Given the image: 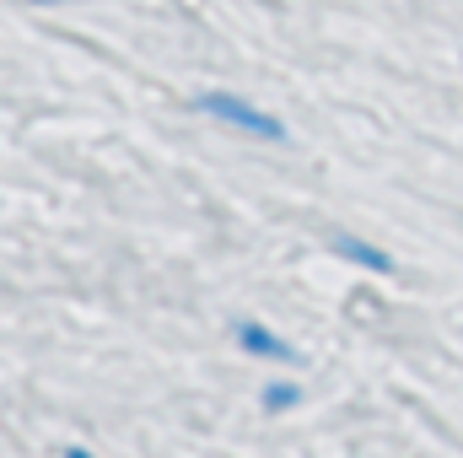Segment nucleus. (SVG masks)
Returning <instances> with one entry per match:
<instances>
[{
  "instance_id": "obj_1",
  "label": "nucleus",
  "mask_w": 463,
  "mask_h": 458,
  "mask_svg": "<svg viewBox=\"0 0 463 458\" xmlns=\"http://www.w3.org/2000/svg\"><path fill=\"white\" fill-rule=\"evenodd\" d=\"M194 109L200 114H211L216 124H227L237 135H253V140H269V146H280L291 129H286V119H275L269 109H259V103H248V98H237V92H222V87H211V92H200L194 98Z\"/></svg>"
},
{
  "instance_id": "obj_2",
  "label": "nucleus",
  "mask_w": 463,
  "mask_h": 458,
  "mask_svg": "<svg viewBox=\"0 0 463 458\" xmlns=\"http://www.w3.org/2000/svg\"><path fill=\"white\" fill-rule=\"evenodd\" d=\"M232 335H237V345L253 356V361H269V367H297L302 356H297V345L286 340L280 329H269L264 319H237L232 324Z\"/></svg>"
},
{
  "instance_id": "obj_3",
  "label": "nucleus",
  "mask_w": 463,
  "mask_h": 458,
  "mask_svg": "<svg viewBox=\"0 0 463 458\" xmlns=\"http://www.w3.org/2000/svg\"><path fill=\"white\" fill-rule=\"evenodd\" d=\"M335 253L350 259V264H361V270H372V275H393V253H383V248H377V243H366V237L340 232V237H335Z\"/></svg>"
},
{
  "instance_id": "obj_4",
  "label": "nucleus",
  "mask_w": 463,
  "mask_h": 458,
  "mask_svg": "<svg viewBox=\"0 0 463 458\" xmlns=\"http://www.w3.org/2000/svg\"><path fill=\"white\" fill-rule=\"evenodd\" d=\"M259 405H264V415H286V410L302 405V383H297V377H269V383L259 388Z\"/></svg>"
},
{
  "instance_id": "obj_5",
  "label": "nucleus",
  "mask_w": 463,
  "mask_h": 458,
  "mask_svg": "<svg viewBox=\"0 0 463 458\" xmlns=\"http://www.w3.org/2000/svg\"><path fill=\"white\" fill-rule=\"evenodd\" d=\"M65 458H98V453H92V448H76V443H71V448H65Z\"/></svg>"
},
{
  "instance_id": "obj_6",
  "label": "nucleus",
  "mask_w": 463,
  "mask_h": 458,
  "mask_svg": "<svg viewBox=\"0 0 463 458\" xmlns=\"http://www.w3.org/2000/svg\"><path fill=\"white\" fill-rule=\"evenodd\" d=\"M33 5H71V0H33Z\"/></svg>"
}]
</instances>
